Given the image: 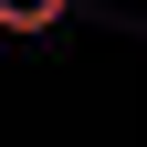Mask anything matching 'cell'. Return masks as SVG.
<instances>
[{
	"mask_svg": "<svg viewBox=\"0 0 147 147\" xmlns=\"http://www.w3.org/2000/svg\"><path fill=\"white\" fill-rule=\"evenodd\" d=\"M74 0H0V32H63Z\"/></svg>",
	"mask_w": 147,
	"mask_h": 147,
	"instance_id": "1",
	"label": "cell"
}]
</instances>
